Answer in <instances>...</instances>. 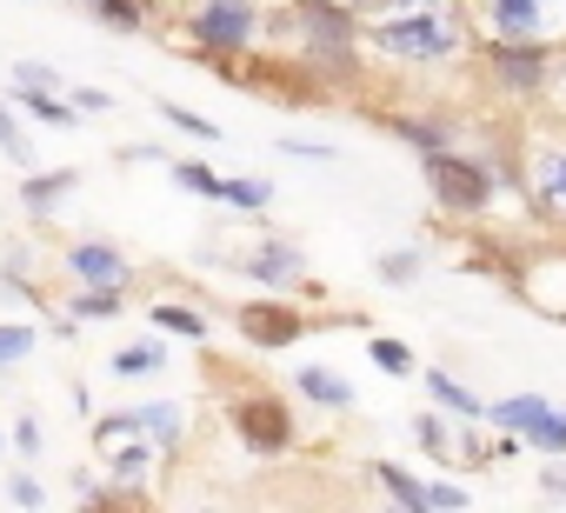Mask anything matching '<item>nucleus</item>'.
Wrapping results in <instances>:
<instances>
[{
    "mask_svg": "<svg viewBox=\"0 0 566 513\" xmlns=\"http://www.w3.org/2000/svg\"><path fill=\"white\" fill-rule=\"evenodd\" d=\"M546 101H559V114H566V54H559V67H553V94Z\"/></svg>",
    "mask_w": 566,
    "mask_h": 513,
    "instance_id": "obj_40",
    "label": "nucleus"
},
{
    "mask_svg": "<svg viewBox=\"0 0 566 513\" xmlns=\"http://www.w3.org/2000/svg\"><path fill=\"white\" fill-rule=\"evenodd\" d=\"M480 28L493 41H566V8L553 0H480Z\"/></svg>",
    "mask_w": 566,
    "mask_h": 513,
    "instance_id": "obj_9",
    "label": "nucleus"
},
{
    "mask_svg": "<svg viewBox=\"0 0 566 513\" xmlns=\"http://www.w3.org/2000/svg\"><path fill=\"white\" fill-rule=\"evenodd\" d=\"M81 8H87L107 34H127V41L154 28V8H147V0H81Z\"/></svg>",
    "mask_w": 566,
    "mask_h": 513,
    "instance_id": "obj_17",
    "label": "nucleus"
},
{
    "mask_svg": "<svg viewBox=\"0 0 566 513\" xmlns=\"http://www.w3.org/2000/svg\"><path fill=\"white\" fill-rule=\"evenodd\" d=\"M420 380H427V394H433V407H440V413H460V420H486V400H480L473 387H460L453 374H440V367H433V374H420Z\"/></svg>",
    "mask_w": 566,
    "mask_h": 513,
    "instance_id": "obj_19",
    "label": "nucleus"
},
{
    "mask_svg": "<svg viewBox=\"0 0 566 513\" xmlns=\"http://www.w3.org/2000/svg\"><path fill=\"white\" fill-rule=\"evenodd\" d=\"M294 394L314 400V407H327V413H354V407H360L354 380H340L334 367H301V374H294Z\"/></svg>",
    "mask_w": 566,
    "mask_h": 513,
    "instance_id": "obj_14",
    "label": "nucleus"
},
{
    "mask_svg": "<svg viewBox=\"0 0 566 513\" xmlns=\"http://www.w3.org/2000/svg\"><path fill=\"white\" fill-rule=\"evenodd\" d=\"M539 493L546 500H566V453H553V467L539 473Z\"/></svg>",
    "mask_w": 566,
    "mask_h": 513,
    "instance_id": "obj_37",
    "label": "nucleus"
},
{
    "mask_svg": "<svg viewBox=\"0 0 566 513\" xmlns=\"http://www.w3.org/2000/svg\"><path fill=\"white\" fill-rule=\"evenodd\" d=\"M553 67H559V48L553 41H480V81L486 94L513 101V107H533L553 94Z\"/></svg>",
    "mask_w": 566,
    "mask_h": 513,
    "instance_id": "obj_5",
    "label": "nucleus"
},
{
    "mask_svg": "<svg viewBox=\"0 0 566 513\" xmlns=\"http://www.w3.org/2000/svg\"><path fill=\"white\" fill-rule=\"evenodd\" d=\"M14 87H61V74L48 67V61H14V74H8Z\"/></svg>",
    "mask_w": 566,
    "mask_h": 513,
    "instance_id": "obj_34",
    "label": "nucleus"
},
{
    "mask_svg": "<svg viewBox=\"0 0 566 513\" xmlns=\"http://www.w3.org/2000/svg\"><path fill=\"white\" fill-rule=\"evenodd\" d=\"M8 506H48V486L34 473H21V480H8Z\"/></svg>",
    "mask_w": 566,
    "mask_h": 513,
    "instance_id": "obj_36",
    "label": "nucleus"
},
{
    "mask_svg": "<svg viewBox=\"0 0 566 513\" xmlns=\"http://www.w3.org/2000/svg\"><path fill=\"white\" fill-rule=\"evenodd\" d=\"M280 154H294V160H334V147H321V140H280Z\"/></svg>",
    "mask_w": 566,
    "mask_h": 513,
    "instance_id": "obj_38",
    "label": "nucleus"
},
{
    "mask_svg": "<svg viewBox=\"0 0 566 513\" xmlns=\"http://www.w3.org/2000/svg\"><path fill=\"white\" fill-rule=\"evenodd\" d=\"M233 327H240V341H247V347L280 354V347L307 341V334H314V327H327V321H314L301 301H247V307L233 314Z\"/></svg>",
    "mask_w": 566,
    "mask_h": 513,
    "instance_id": "obj_8",
    "label": "nucleus"
},
{
    "mask_svg": "<svg viewBox=\"0 0 566 513\" xmlns=\"http://www.w3.org/2000/svg\"><path fill=\"white\" fill-rule=\"evenodd\" d=\"M520 440H526V447H539V453H566V407H546Z\"/></svg>",
    "mask_w": 566,
    "mask_h": 513,
    "instance_id": "obj_27",
    "label": "nucleus"
},
{
    "mask_svg": "<svg viewBox=\"0 0 566 513\" xmlns=\"http://www.w3.org/2000/svg\"><path fill=\"white\" fill-rule=\"evenodd\" d=\"M420 174H427V193L447 220H486L493 200H500V180H513L506 167H493V154H467V147L420 154Z\"/></svg>",
    "mask_w": 566,
    "mask_h": 513,
    "instance_id": "obj_3",
    "label": "nucleus"
},
{
    "mask_svg": "<svg viewBox=\"0 0 566 513\" xmlns=\"http://www.w3.org/2000/svg\"><path fill=\"white\" fill-rule=\"evenodd\" d=\"M420 247H394V253H380V261H374V274H380V287H413L420 281Z\"/></svg>",
    "mask_w": 566,
    "mask_h": 513,
    "instance_id": "obj_24",
    "label": "nucleus"
},
{
    "mask_svg": "<svg viewBox=\"0 0 566 513\" xmlns=\"http://www.w3.org/2000/svg\"><path fill=\"white\" fill-rule=\"evenodd\" d=\"M134 427H140L160 453H180V440H187V413H180L174 400H147V407H134Z\"/></svg>",
    "mask_w": 566,
    "mask_h": 513,
    "instance_id": "obj_16",
    "label": "nucleus"
},
{
    "mask_svg": "<svg viewBox=\"0 0 566 513\" xmlns=\"http://www.w3.org/2000/svg\"><path fill=\"white\" fill-rule=\"evenodd\" d=\"M347 8H354V14L367 21V14H380V8H387V0H347Z\"/></svg>",
    "mask_w": 566,
    "mask_h": 513,
    "instance_id": "obj_41",
    "label": "nucleus"
},
{
    "mask_svg": "<svg viewBox=\"0 0 566 513\" xmlns=\"http://www.w3.org/2000/svg\"><path fill=\"white\" fill-rule=\"evenodd\" d=\"M147 8H154V14H160V8H180V0H147Z\"/></svg>",
    "mask_w": 566,
    "mask_h": 513,
    "instance_id": "obj_42",
    "label": "nucleus"
},
{
    "mask_svg": "<svg viewBox=\"0 0 566 513\" xmlns=\"http://www.w3.org/2000/svg\"><path fill=\"white\" fill-rule=\"evenodd\" d=\"M28 354H34V327L28 321H0V374L21 367Z\"/></svg>",
    "mask_w": 566,
    "mask_h": 513,
    "instance_id": "obj_29",
    "label": "nucleus"
},
{
    "mask_svg": "<svg viewBox=\"0 0 566 513\" xmlns=\"http://www.w3.org/2000/svg\"><path fill=\"white\" fill-rule=\"evenodd\" d=\"M167 341H193V347H207V334H213V321L193 307V301H154V314H147Z\"/></svg>",
    "mask_w": 566,
    "mask_h": 513,
    "instance_id": "obj_15",
    "label": "nucleus"
},
{
    "mask_svg": "<svg viewBox=\"0 0 566 513\" xmlns=\"http://www.w3.org/2000/svg\"><path fill=\"white\" fill-rule=\"evenodd\" d=\"M413 440H420L440 467H453V460H460V433H447V420H440V413H420V420H413Z\"/></svg>",
    "mask_w": 566,
    "mask_h": 513,
    "instance_id": "obj_26",
    "label": "nucleus"
},
{
    "mask_svg": "<svg viewBox=\"0 0 566 513\" xmlns=\"http://www.w3.org/2000/svg\"><path fill=\"white\" fill-rule=\"evenodd\" d=\"M154 107H160V121H167V127H180L187 140H220V127H213L207 114H187L180 101H154Z\"/></svg>",
    "mask_w": 566,
    "mask_h": 513,
    "instance_id": "obj_30",
    "label": "nucleus"
},
{
    "mask_svg": "<svg viewBox=\"0 0 566 513\" xmlns=\"http://www.w3.org/2000/svg\"><path fill=\"white\" fill-rule=\"evenodd\" d=\"M520 193H526V207H533L546 227L566 233V121L539 127V134L520 147Z\"/></svg>",
    "mask_w": 566,
    "mask_h": 513,
    "instance_id": "obj_7",
    "label": "nucleus"
},
{
    "mask_svg": "<svg viewBox=\"0 0 566 513\" xmlns=\"http://www.w3.org/2000/svg\"><path fill=\"white\" fill-rule=\"evenodd\" d=\"M0 154L21 160V167L34 160V154H28V134H21V121H14V107H8V101H0Z\"/></svg>",
    "mask_w": 566,
    "mask_h": 513,
    "instance_id": "obj_32",
    "label": "nucleus"
},
{
    "mask_svg": "<svg viewBox=\"0 0 566 513\" xmlns=\"http://www.w3.org/2000/svg\"><path fill=\"white\" fill-rule=\"evenodd\" d=\"M546 407H553L546 394H513V400H493V407H486V420H493L500 433H526V427H533Z\"/></svg>",
    "mask_w": 566,
    "mask_h": 513,
    "instance_id": "obj_21",
    "label": "nucleus"
},
{
    "mask_svg": "<svg viewBox=\"0 0 566 513\" xmlns=\"http://www.w3.org/2000/svg\"><path fill=\"white\" fill-rule=\"evenodd\" d=\"M266 41H280V54H294L321 87H354L367 21L347 0H280V8H266Z\"/></svg>",
    "mask_w": 566,
    "mask_h": 513,
    "instance_id": "obj_1",
    "label": "nucleus"
},
{
    "mask_svg": "<svg viewBox=\"0 0 566 513\" xmlns=\"http://www.w3.org/2000/svg\"><path fill=\"white\" fill-rule=\"evenodd\" d=\"M67 101H74V107H81V114H114V101H107V94H101V87H74V94H67Z\"/></svg>",
    "mask_w": 566,
    "mask_h": 513,
    "instance_id": "obj_39",
    "label": "nucleus"
},
{
    "mask_svg": "<svg viewBox=\"0 0 566 513\" xmlns=\"http://www.w3.org/2000/svg\"><path fill=\"white\" fill-rule=\"evenodd\" d=\"M367 473L380 480V493H387L394 506H407V513H427V480H420V473H407L400 460H374Z\"/></svg>",
    "mask_w": 566,
    "mask_h": 513,
    "instance_id": "obj_18",
    "label": "nucleus"
},
{
    "mask_svg": "<svg viewBox=\"0 0 566 513\" xmlns=\"http://www.w3.org/2000/svg\"><path fill=\"white\" fill-rule=\"evenodd\" d=\"M67 281L74 287H134V261L114 240H74L67 247Z\"/></svg>",
    "mask_w": 566,
    "mask_h": 513,
    "instance_id": "obj_11",
    "label": "nucleus"
},
{
    "mask_svg": "<svg viewBox=\"0 0 566 513\" xmlns=\"http://www.w3.org/2000/svg\"><path fill=\"white\" fill-rule=\"evenodd\" d=\"M41 447H48V433H41V420H34V413H21V420H14V453H21V460H34Z\"/></svg>",
    "mask_w": 566,
    "mask_h": 513,
    "instance_id": "obj_35",
    "label": "nucleus"
},
{
    "mask_svg": "<svg viewBox=\"0 0 566 513\" xmlns=\"http://www.w3.org/2000/svg\"><path fill=\"white\" fill-rule=\"evenodd\" d=\"M220 207H233V213H266V207H273V180H220Z\"/></svg>",
    "mask_w": 566,
    "mask_h": 513,
    "instance_id": "obj_25",
    "label": "nucleus"
},
{
    "mask_svg": "<svg viewBox=\"0 0 566 513\" xmlns=\"http://www.w3.org/2000/svg\"><path fill=\"white\" fill-rule=\"evenodd\" d=\"M180 41L193 48V61L220 67V61L253 54L266 41V8L260 0H193L187 21H180Z\"/></svg>",
    "mask_w": 566,
    "mask_h": 513,
    "instance_id": "obj_4",
    "label": "nucleus"
},
{
    "mask_svg": "<svg viewBox=\"0 0 566 513\" xmlns=\"http://www.w3.org/2000/svg\"><path fill=\"white\" fill-rule=\"evenodd\" d=\"M367 360H374L380 374H394V380H407V374H420V360H413V347H407V341H394V334H374V341H367Z\"/></svg>",
    "mask_w": 566,
    "mask_h": 513,
    "instance_id": "obj_23",
    "label": "nucleus"
},
{
    "mask_svg": "<svg viewBox=\"0 0 566 513\" xmlns=\"http://www.w3.org/2000/svg\"><path fill=\"white\" fill-rule=\"evenodd\" d=\"M74 187H81L74 167H28V174H21V207H28L34 220H54Z\"/></svg>",
    "mask_w": 566,
    "mask_h": 513,
    "instance_id": "obj_13",
    "label": "nucleus"
},
{
    "mask_svg": "<svg viewBox=\"0 0 566 513\" xmlns=\"http://www.w3.org/2000/svg\"><path fill=\"white\" fill-rule=\"evenodd\" d=\"M227 427L233 440L253 453V460H287L301 447V427H294V407L287 394H273V387H247L227 400Z\"/></svg>",
    "mask_w": 566,
    "mask_h": 513,
    "instance_id": "obj_6",
    "label": "nucleus"
},
{
    "mask_svg": "<svg viewBox=\"0 0 566 513\" xmlns=\"http://www.w3.org/2000/svg\"><path fill=\"white\" fill-rule=\"evenodd\" d=\"M467 506V486L453 480H427V513H460Z\"/></svg>",
    "mask_w": 566,
    "mask_h": 513,
    "instance_id": "obj_33",
    "label": "nucleus"
},
{
    "mask_svg": "<svg viewBox=\"0 0 566 513\" xmlns=\"http://www.w3.org/2000/svg\"><path fill=\"white\" fill-rule=\"evenodd\" d=\"M367 48L387 54L394 67H447L473 41L447 0H387L380 14H367Z\"/></svg>",
    "mask_w": 566,
    "mask_h": 513,
    "instance_id": "obj_2",
    "label": "nucleus"
},
{
    "mask_svg": "<svg viewBox=\"0 0 566 513\" xmlns=\"http://www.w3.org/2000/svg\"><path fill=\"white\" fill-rule=\"evenodd\" d=\"M174 187H187V193H200V200H220V174H213L207 160H174Z\"/></svg>",
    "mask_w": 566,
    "mask_h": 513,
    "instance_id": "obj_31",
    "label": "nucleus"
},
{
    "mask_svg": "<svg viewBox=\"0 0 566 513\" xmlns=\"http://www.w3.org/2000/svg\"><path fill=\"white\" fill-rule=\"evenodd\" d=\"M160 367H167V347H160V341H134V347H120V354L107 360L114 380H147V374H160Z\"/></svg>",
    "mask_w": 566,
    "mask_h": 513,
    "instance_id": "obj_20",
    "label": "nucleus"
},
{
    "mask_svg": "<svg viewBox=\"0 0 566 513\" xmlns=\"http://www.w3.org/2000/svg\"><path fill=\"white\" fill-rule=\"evenodd\" d=\"M120 307H127V287H74V301H67L74 321H114Z\"/></svg>",
    "mask_w": 566,
    "mask_h": 513,
    "instance_id": "obj_22",
    "label": "nucleus"
},
{
    "mask_svg": "<svg viewBox=\"0 0 566 513\" xmlns=\"http://www.w3.org/2000/svg\"><path fill=\"white\" fill-rule=\"evenodd\" d=\"M74 500H81V506H101V513H114V506H140L147 493H134V486H101V480H81V486H74Z\"/></svg>",
    "mask_w": 566,
    "mask_h": 513,
    "instance_id": "obj_28",
    "label": "nucleus"
},
{
    "mask_svg": "<svg viewBox=\"0 0 566 513\" xmlns=\"http://www.w3.org/2000/svg\"><path fill=\"white\" fill-rule=\"evenodd\" d=\"M380 127L394 140H407L413 154H440V147H460V121L447 107H400V114H380Z\"/></svg>",
    "mask_w": 566,
    "mask_h": 513,
    "instance_id": "obj_12",
    "label": "nucleus"
},
{
    "mask_svg": "<svg viewBox=\"0 0 566 513\" xmlns=\"http://www.w3.org/2000/svg\"><path fill=\"white\" fill-rule=\"evenodd\" d=\"M240 274L253 287H266V294H301V281H307V247L287 240V233H266V240H253L240 253Z\"/></svg>",
    "mask_w": 566,
    "mask_h": 513,
    "instance_id": "obj_10",
    "label": "nucleus"
}]
</instances>
